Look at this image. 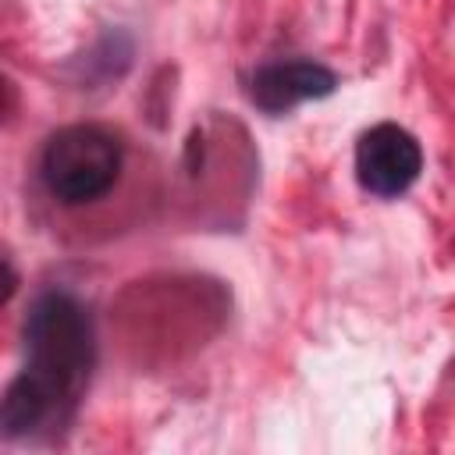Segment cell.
Instances as JSON below:
<instances>
[{"label": "cell", "instance_id": "6da1fadb", "mask_svg": "<svg viewBox=\"0 0 455 455\" xmlns=\"http://www.w3.org/2000/svg\"><path fill=\"white\" fill-rule=\"evenodd\" d=\"M28 363L4 395V434L32 437L46 427H64L85 391L96 363L92 316L64 288L43 291L25 320Z\"/></svg>", "mask_w": 455, "mask_h": 455}, {"label": "cell", "instance_id": "277c9868", "mask_svg": "<svg viewBox=\"0 0 455 455\" xmlns=\"http://www.w3.org/2000/svg\"><path fill=\"white\" fill-rule=\"evenodd\" d=\"M334 85H338L334 71L316 60H274L252 75L249 96L259 110L284 114L306 100H320V96L334 92Z\"/></svg>", "mask_w": 455, "mask_h": 455}, {"label": "cell", "instance_id": "3957f363", "mask_svg": "<svg viewBox=\"0 0 455 455\" xmlns=\"http://www.w3.org/2000/svg\"><path fill=\"white\" fill-rule=\"evenodd\" d=\"M419 171H423V149L416 135H409L391 121L363 132L355 146V178L370 196L395 199L412 188Z\"/></svg>", "mask_w": 455, "mask_h": 455}, {"label": "cell", "instance_id": "7a4b0ae2", "mask_svg": "<svg viewBox=\"0 0 455 455\" xmlns=\"http://www.w3.org/2000/svg\"><path fill=\"white\" fill-rule=\"evenodd\" d=\"M128 167V142L121 132L78 121L57 128L39 153L36 174L50 203L60 210H85L114 196Z\"/></svg>", "mask_w": 455, "mask_h": 455}]
</instances>
